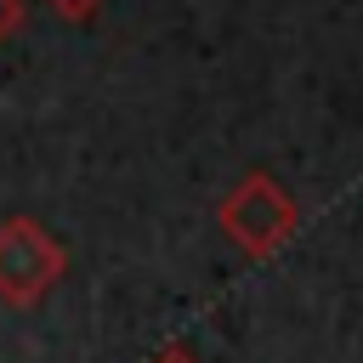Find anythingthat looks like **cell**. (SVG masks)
Masks as SVG:
<instances>
[{
    "mask_svg": "<svg viewBox=\"0 0 363 363\" xmlns=\"http://www.w3.org/2000/svg\"><path fill=\"white\" fill-rule=\"evenodd\" d=\"M216 221H221V233H227L250 261H267V255H278V250L295 238L301 210H295V199H289V187H284L278 176L244 170V176L221 193Z\"/></svg>",
    "mask_w": 363,
    "mask_h": 363,
    "instance_id": "cell-1",
    "label": "cell"
},
{
    "mask_svg": "<svg viewBox=\"0 0 363 363\" xmlns=\"http://www.w3.org/2000/svg\"><path fill=\"white\" fill-rule=\"evenodd\" d=\"M62 272H68V250L45 221H34V216L0 221V301L34 306L45 289L62 284Z\"/></svg>",
    "mask_w": 363,
    "mask_h": 363,
    "instance_id": "cell-2",
    "label": "cell"
},
{
    "mask_svg": "<svg viewBox=\"0 0 363 363\" xmlns=\"http://www.w3.org/2000/svg\"><path fill=\"white\" fill-rule=\"evenodd\" d=\"M45 6H51L57 17H68V23H85V17H91V11H102L108 0H45Z\"/></svg>",
    "mask_w": 363,
    "mask_h": 363,
    "instance_id": "cell-3",
    "label": "cell"
},
{
    "mask_svg": "<svg viewBox=\"0 0 363 363\" xmlns=\"http://www.w3.org/2000/svg\"><path fill=\"white\" fill-rule=\"evenodd\" d=\"M17 23H23V0H0V45L17 34Z\"/></svg>",
    "mask_w": 363,
    "mask_h": 363,
    "instance_id": "cell-4",
    "label": "cell"
},
{
    "mask_svg": "<svg viewBox=\"0 0 363 363\" xmlns=\"http://www.w3.org/2000/svg\"><path fill=\"white\" fill-rule=\"evenodd\" d=\"M153 363H193V352H182V346H170V352H159Z\"/></svg>",
    "mask_w": 363,
    "mask_h": 363,
    "instance_id": "cell-5",
    "label": "cell"
}]
</instances>
